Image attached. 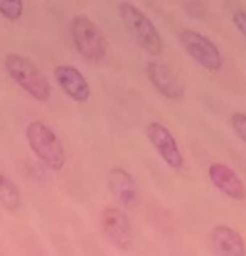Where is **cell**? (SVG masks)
I'll list each match as a JSON object with an SVG mask.
<instances>
[{
  "label": "cell",
  "mask_w": 246,
  "mask_h": 256,
  "mask_svg": "<svg viewBox=\"0 0 246 256\" xmlns=\"http://www.w3.org/2000/svg\"><path fill=\"white\" fill-rule=\"evenodd\" d=\"M147 138L168 167L174 170H180L184 167V157H182L177 138L166 125L152 122L147 126Z\"/></svg>",
  "instance_id": "7"
},
{
  "label": "cell",
  "mask_w": 246,
  "mask_h": 256,
  "mask_svg": "<svg viewBox=\"0 0 246 256\" xmlns=\"http://www.w3.org/2000/svg\"><path fill=\"white\" fill-rule=\"evenodd\" d=\"M0 206L8 212L19 211L22 206V196L19 187L6 174H0Z\"/></svg>",
  "instance_id": "13"
},
{
  "label": "cell",
  "mask_w": 246,
  "mask_h": 256,
  "mask_svg": "<svg viewBox=\"0 0 246 256\" xmlns=\"http://www.w3.org/2000/svg\"><path fill=\"white\" fill-rule=\"evenodd\" d=\"M208 177L218 190L234 200L246 199V186L240 176L226 164L214 162L208 168Z\"/></svg>",
  "instance_id": "10"
},
{
  "label": "cell",
  "mask_w": 246,
  "mask_h": 256,
  "mask_svg": "<svg viewBox=\"0 0 246 256\" xmlns=\"http://www.w3.org/2000/svg\"><path fill=\"white\" fill-rule=\"evenodd\" d=\"M6 71L12 81H16L22 90L34 100L44 103L51 98V83L48 81L39 68L27 58L16 52H8L4 61Z\"/></svg>",
  "instance_id": "3"
},
{
  "label": "cell",
  "mask_w": 246,
  "mask_h": 256,
  "mask_svg": "<svg viewBox=\"0 0 246 256\" xmlns=\"http://www.w3.org/2000/svg\"><path fill=\"white\" fill-rule=\"evenodd\" d=\"M102 230L106 240L120 251H128L134 241L132 222L120 208H104L102 211Z\"/></svg>",
  "instance_id": "6"
},
{
  "label": "cell",
  "mask_w": 246,
  "mask_h": 256,
  "mask_svg": "<svg viewBox=\"0 0 246 256\" xmlns=\"http://www.w3.org/2000/svg\"><path fill=\"white\" fill-rule=\"evenodd\" d=\"M179 42L184 48V51L201 68L212 72L221 71L222 62H224L221 51L211 39H208L201 32L192 29H182L179 32Z\"/></svg>",
  "instance_id": "5"
},
{
  "label": "cell",
  "mask_w": 246,
  "mask_h": 256,
  "mask_svg": "<svg viewBox=\"0 0 246 256\" xmlns=\"http://www.w3.org/2000/svg\"><path fill=\"white\" fill-rule=\"evenodd\" d=\"M147 78L154 88L157 90V93L162 94L164 98L177 102V100H180L184 96V81L166 62L150 61L147 64Z\"/></svg>",
  "instance_id": "8"
},
{
  "label": "cell",
  "mask_w": 246,
  "mask_h": 256,
  "mask_svg": "<svg viewBox=\"0 0 246 256\" xmlns=\"http://www.w3.org/2000/svg\"><path fill=\"white\" fill-rule=\"evenodd\" d=\"M70 34L80 56L91 62H100L108 51V40L102 29L88 16L78 14L70 22Z\"/></svg>",
  "instance_id": "4"
},
{
  "label": "cell",
  "mask_w": 246,
  "mask_h": 256,
  "mask_svg": "<svg viewBox=\"0 0 246 256\" xmlns=\"http://www.w3.org/2000/svg\"><path fill=\"white\" fill-rule=\"evenodd\" d=\"M26 140L30 150L51 170H62L66 166V150L61 138L44 122H30L26 128Z\"/></svg>",
  "instance_id": "1"
},
{
  "label": "cell",
  "mask_w": 246,
  "mask_h": 256,
  "mask_svg": "<svg viewBox=\"0 0 246 256\" xmlns=\"http://www.w3.org/2000/svg\"><path fill=\"white\" fill-rule=\"evenodd\" d=\"M24 14V2L22 0H0V16L7 20L16 22Z\"/></svg>",
  "instance_id": "14"
},
{
  "label": "cell",
  "mask_w": 246,
  "mask_h": 256,
  "mask_svg": "<svg viewBox=\"0 0 246 256\" xmlns=\"http://www.w3.org/2000/svg\"><path fill=\"white\" fill-rule=\"evenodd\" d=\"M54 76L68 98H71L76 103H86L91 96V88L88 80L83 76L78 68L70 64H59L54 68Z\"/></svg>",
  "instance_id": "9"
},
{
  "label": "cell",
  "mask_w": 246,
  "mask_h": 256,
  "mask_svg": "<svg viewBox=\"0 0 246 256\" xmlns=\"http://www.w3.org/2000/svg\"><path fill=\"white\" fill-rule=\"evenodd\" d=\"M118 16L134 40L144 51H147L152 56L162 54L164 44L160 34H158L156 24L150 20V17L142 8L130 2H120L118 4Z\"/></svg>",
  "instance_id": "2"
},
{
  "label": "cell",
  "mask_w": 246,
  "mask_h": 256,
  "mask_svg": "<svg viewBox=\"0 0 246 256\" xmlns=\"http://www.w3.org/2000/svg\"><path fill=\"white\" fill-rule=\"evenodd\" d=\"M230 125L233 128L236 136L246 145V113H241V112L233 113L230 118Z\"/></svg>",
  "instance_id": "15"
},
{
  "label": "cell",
  "mask_w": 246,
  "mask_h": 256,
  "mask_svg": "<svg viewBox=\"0 0 246 256\" xmlns=\"http://www.w3.org/2000/svg\"><path fill=\"white\" fill-rule=\"evenodd\" d=\"M233 24L236 26V29L240 30V34L246 39V10L233 12Z\"/></svg>",
  "instance_id": "16"
},
{
  "label": "cell",
  "mask_w": 246,
  "mask_h": 256,
  "mask_svg": "<svg viewBox=\"0 0 246 256\" xmlns=\"http://www.w3.org/2000/svg\"><path fill=\"white\" fill-rule=\"evenodd\" d=\"M209 238L216 256H246V243L243 236L228 224L214 226Z\"/></svg>",
  "instance_id": "11"
},
{
  "label": "cell",
  "mask_w": 246,
  "mask_h": 256,
  "mask_svg": "<svg viewBox=\"0 0 246 256\" xmlns=\"http://www.w3.org/2000/svg\"><path fill=\"white\" fill-rule=\"evenodd\" d=\"M108 189L115 199L125 208H132L138 200V189H136V182L125 168L113 167L106 176Z\"/></svg>",
  "instance_id": "12"
}]
</instances>
